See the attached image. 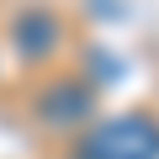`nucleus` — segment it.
<instances>
[{"label":"nucleus","instance_id":"obj_3","mask_svg":"<svg viewBox=\"0 0 159 159\" xmlns=\"http://www.w3.org/2000/svg\"><path fill=\"white\" fill-rule=\"evenodd\" d=\"M90 111V90L85 85H58L48 101H43V117L53 122V127H69L74 117H85Z\"/></svg>","mask_w":159,"mask_h":159},{"label":"nucleus","instance_id":"obj_2","mask_svg":"<svg viewBox=\"0 0 159 159\" xmlns=\"http://www.w3.org/2000/svg\"><path fill=\"white\" fill-rule=\"evenodd\" d=\"M16 48H21V53H37V58L53 53V48H58V21H53L48 11L21 16V21H16Z\"/></svg>","mask_w":159,"mask_h":159},{"label":"nucleus","instance_id":"obj_1","mask_svg":"<svg viewBox=\"0 0 159 159\" xmlns=\"http://www.w3.org/2000/svg\"><path fill=\"white\" fill-rule=\"evenodd\" d=\"M80 159H159V122L143 117V111L106 117L85 133Z\"/></svg>","mask_w":159,"mask_h":159}]
</instances>
